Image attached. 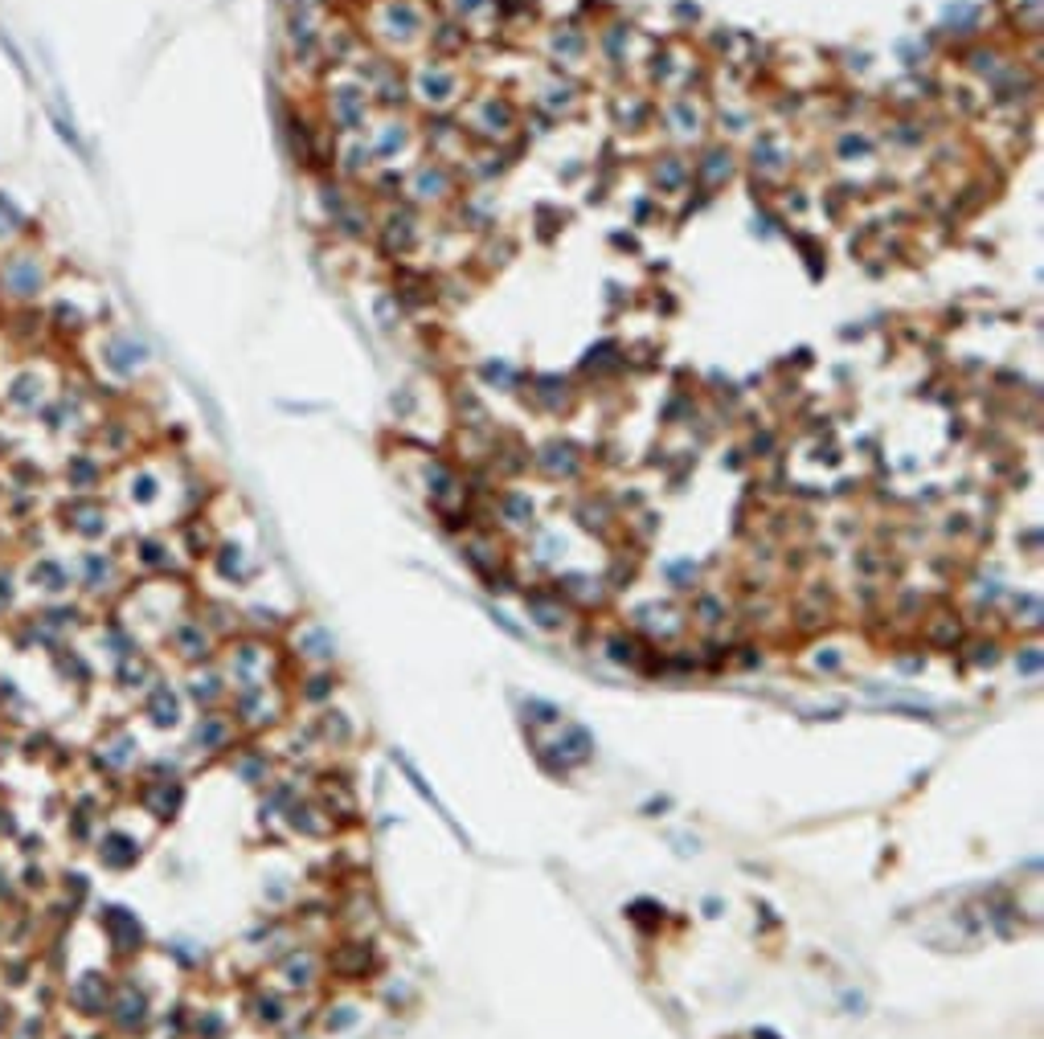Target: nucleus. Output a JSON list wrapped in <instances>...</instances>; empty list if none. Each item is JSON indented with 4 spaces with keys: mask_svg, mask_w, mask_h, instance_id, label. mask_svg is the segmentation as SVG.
Here are the masks:
<instances>
[{
    "mask_svg": "<svg viewBox=\"0 0 1044 1039\" xmlns=\"http://www.w3.org/2000/svg\"><path fill=\"white\" fill-rule=\"evenodd\" d=\"M41 283V270H38V258H30V254H17V258L4 266V287L13 291V295H33Z\"/></svg>",
    "mask_w": 1044,
    "mask_h": 1039,
    "instance_id": "f257e3e1",
    "label": "nucleus"
},
{
    "mask_svg": "<svg viewBox=\"0 0 1044 1039\" xmlns=\"http://www.w3.org/2000/svg\"><path fill=\"white\" fill-rule=\"evenodd\" d=\"M13 230H17V209L0 197V233H13Z\"/></svg>",
    "mask_w": 1044,
    "mask_h": 1039,
    "instance_id": "f03ea898",
    "label": "nucleus"
}]
</instances>
